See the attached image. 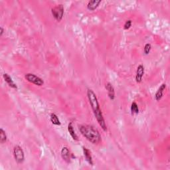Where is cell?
<instances>
[{"instance_id":"17","label":"cell","mask_w":170,"mask_h":170,"mask_svg":"<svg viewBox=\"0 0 170 170\" xmlns=\"http://www.w3.org/2000/svg\"><path fill=\"white\" fill-rule=\"evenodd\" d=\"M151 49H152L151 44H150V43L146 44L144 46V53L145 55H148L150 51H151Z\"/></svg>"},{"instance_id":"18","label":"cell","mask_w":170,"mask_h":170,"mask_svg":"<svg viewBox=\"0 0 170 170\" xmlns=\"http://www.w3.org/2000/svg\"><path fill=\"white\" fill-rule=\"evenodd\" d=\"M132 22L130 20V19L127 20L125 22L124 25V29H125V30L129 29L131 28V26H132Z\"/></svg>"},{"instance_id":"9","label":"cell","mask_w":170,"mask_h":170,"mask_svg":"<svg viewBox=\"0 0 170 170\" xmlns=\"http://www.w3.org/2000/svg\"><path fill=\"white\" fill-rule=\"evenodd\" d=\"M3 78L11 88H13V89H17V86L16 85V84L14 83L12 78H11L7 73H4V74L3 75Z\"/></svg>"},{"instance_id":"10","label":"cell","mask_w":170,"mask_h":170,"mask_svg":"<svg viewBox=\"0 0 170 170\" xmlns=\"http://www.w3.org/2000/svg\"><path fill=\"white\" fill-rule=\"evenodd\" d=\"M165 88H166V84L165 83L162 84L160 87V88H158L155 94V99L156 101H160V100L162 98V97H163L164 92L165 90Z\"/></svg>"},{"instance_id":"12","label":"cell","mask_w":170,"mask_h":170,"mask_svg":"<svg viewBox=\"0 0 170 170\" xmlns=\"http://www.w3.org/2000/svg\"><path fill=\"white\" fill-rule=\"evenodd\" d=\"M83 150L84 156V157H85V159H86L87 161L90 165H93V164H93V160H92V156H91V152L87 148H85V147H83Z\"/></svg>"},{"instance_id":"15","label":"cell","mask_w":170,"mask_h":170,"mask_svg":"<svg viewBox=\"0 0 170 170\" xmlns=\"http://www.w3.org/2000/svg\"><path fill=\"white\" fill-rule=\"evenodd\" d=\"M7 135L6 134V132L3 130V128L0 129V143L1 144H4L7 141Z\"/></svg>"},{"instance_id":"5","label":"cell","mask_w":170,"mask_h":170,"mask_svg":"<svg viewBox=\"0 0 170 170\" xmlns=\"http://www.w3.org/2000/svg\"><path fill=\"white\" fill-rule=\"evenodd\" d=\"M51 13L57 21H61L64 15V7L62 4L57 5L52 8Z\"/></svg>"},{"instance_id":"3","label":"cell","mask_w":170,"mask_h":170,"mask_svg":"<svg viewBox=\"0 0 170 170\" xmlns=\"http://www.w3.org/2000/svg\"><path fill=\"white\" fill-rule=\"evenodd\" d=\"M13 156L17 164H22L25 160V153L24 150L19 146H15L13 148Z\"/></svg>"},{"instance_id":"16","label":"cell","mask_w":170,"mask_h":170,"mask_svg":"<svg viewBox=\"0 0 170 170\" xmlns=\"http://www.w3.org/2000/svg\"><path fill=\"white\" fill-rule=\"evenodd\" d=\"M131 113L132 114H137L139 113V108L138 104L136 102H132V104H131Z\"/></svg>"},{"instance_id":"8","label":"cell","mask_w":170,"mask_h":170,"mask_svg":"<svg viewBox=\"0 0 170 170\" xmlns=\"http://www.w3.org/2000/svg\"><path fill=\"white\" fill-rule=\"evenodd\" d=\"M105 88L108 92V96L110 100H114L115 99V91L114 88L110 83H107L105 85Z\"/></svg>"},{"instance_id":"6","label":"cell","mask_w":170,"mask_h":170,"mask_svg":"<svg viewBox=\"0 0 170 170\" xmlns=\"http://www.w3.org/2000/svg\"><path fill=\"white\" fill-rule=\"evenodd\" d=\"M61 155L62 158H63L65 161L67 162V163H69V162L71 161L72 154L71 153L70 150H69L67 147H63V148H62Z\"/></svg>"},{"instance_id":"13","label":"cell","mask_w":170,"mask_h":170,"mask_svg":"<svg viewBox=\"0 0 170 170\" xmlns=\"http://www.w3.org/2000/svg\"><path fill=\"white\" fill-rule=\"evenodd\" d=\"M68 131L69 134H70V135L71 136V137L72 138L73 140H76V141L79 140L78 136H77L75 132L74 128H73V126H72V122L69 123V124L68 126Z\"/></svg>"},{"instance_id":"1","label":"cell","mask_w":170,"mask_h":170,"mask_svg":"<svg viewBox=\"0 0 170 170\" xmlns=\"http://www.w3.org/2000/svg\"><path fill=\"white\" fill-rule=\"evenodd\" d=\"M87 96H88V101H89L90 103V105L92 108V110L93 111L94 115L96 119V120H97L98 123V124L100 125V127H101V128L104 131V132H106L107 131L106 124L105 122V120L104 118L102 111L100 110L98 100L97 99V97H96L95 93L91 89H88Z\"/></svg>"},{"instance_id":"2","label":"cell","mask_w":170,"mask_h":170,"mask_svg":"<svg viewBox=\"0 0 170 170\" xmlns=\"http://www.w3.org/2000/svg\"><path fill=\"white\" fill-rule=\"evenodd\" d=\"M80 132L83 136L93 144H98L101 142L102 138L98 130L91 125H80Z\"/></svg>"},{"instance_id":"14","label":"cell","mask_w":170,"mask_h":170,"mask_svg":"<svg viewBox=\"0 0 170 170\" xmlns=\"http://www.w3.org/2000/svg\"><path fill=\"white\" fill-rule=\"evenodd\" d=\"M50 120H51V122L54 125L60 126L61 124L59 117H58L54 113L51 114V116H50Z\"/></svg>"},{"instance_id":"11","label":"cell","mask_w":170,"mask_h":170,"mask_svg":"<svg viewBox=\"0 0 170 170\" xmlns=\"http://www.w3.org/2000/svg\"><path fill=\"white\" fill-rule=\"evenodd\" d=\"M100 3H101V0H92V1H89L87 4V8L88 10L94 11L99 6Z\"/></svg>"},{"instance_id":"7","label":"cell","mask_w":170,"mask_h":170,"mask_svg":"<svg viewBox=\"0 0 170 170\" xmlns=\"http://www.w3.org/2000/svg\"><path fill=\"white\" fill-rule=\"evenodd\" d=\"M144 67L143 65H138L136 71V81L138 83H140L142 81L143 76L144 75Z\"/></svg>"},{"instance_id":"4","label":"cell","mask_w":170,"mask_h":170,"mask_svg":"<svg viewBox=\"0 0 170 170\" xmlns=\"http://www.w3.org/2000/svg\"><path fill=\"white\" fill-rule=\"evenodd\" d=\"M25 79L28 82L39 87H41L44 84V80L33 73H27L25 75Z\"/></svg>"},{"instance_id":"19","label":"cell","mask_w":170,"mask_h":170,"mask_svg":"<svg viewBox=\"0 0 170 170\" xmlns=\"http://www.w3.org/2000/svg\"><path fill=\"white\" fill-rule=\"evenodd\" d=\"M3 33H4V29H3V28L2 27V28H0V36L2 37L3 35Z\"/></svg>"}]
</instances>
